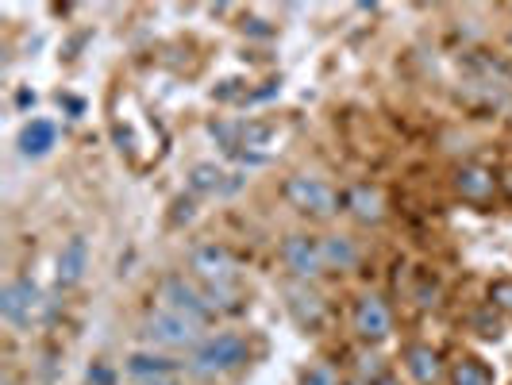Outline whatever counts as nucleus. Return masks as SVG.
<instances>
[{"label":"nucleus","instance_id":"f257e3e1","mask_svg":"<svg viewBox=\"0 0 512 385\" xmlns=\"http://www.w3.org/2000/svg\"><path fill=\"white\" fill-rule=\"evenodd\" d=\"M251 362V343L239 332H216L205 335L197 351H189L185 359V374L201 378V382H220L228 374H239Z\"/></svg>","mask_w":512,"mask_h":385},{"label":"nucleus","instance_id":"f03ea898","mask_svg":"<svg viewBox=\"0 0 512 385\" xmlns=\"http://www.w3.org/2000/svg\"><path fill=\"white\" fill-rule=\"evenodd\" d=\"M139 335L151 347H158V351H197L201 339H205V324H197L189 316H178V312H166V308H151L143 316Z\"/></svg>","mask_w":512,"mask_h":385},{"label":"nucleus","instance_id":"7ed1b4c3","mask_svg":"<svg viewBox=\"0 0 512 385\" xmlns=\"http://www.w3.org/2000/svg\"><path fill=\"white\" fill-rule=\"evenodd\" d=\"M154 308L189 316V320H197V324H205V328L216 320V312L208 305L205 285L197 282L193 274H166V278L158 282V305Z\"/></svg>","mask_w":512,"mask_h":385},{"label":"nucleus","instance_id":"20e7f679","mask_svg":"<svg viewBox=\"0 0 512 385\" xmlns=\"http://www.w3.org/2000/svg\"><path fill=\"white\" fill-rule=\"evenodd\" d=\"M0 316L8 328L16 332H31L43 316H47V293L31 278H12L0 289Z\"/></svg>","mask_w":512,"mask_h":385},{"label":"nucleus","instance_id":"39448f33","mask_svg":"<svg viewBox=\"0 0 512 385\" xmlns=\"http://www.w3.org/2000/svg\"><path fill=\"white\" fill-rule=\"evenodd\" d=\"M282 193L285 201L297 208L301 216H308V220H332L335 212H339V197H335V189L324 178L293 174V178H285Z\"/></svg>","mask_w":512,"mask_h":385},{"label":"nucleus","instance_id":"423d86ee","mask_svg":"<svg viewBox=\"0 0 512 385\" xmlns=\"http://www.w3.org/2000/svg\"><path fill=\"white\" fill-rule=\"evenodd\" d=\"M278 255H282L285 274H289L293 282H316L320 274H328V270H324V247H320L316 235H305V231L285 235Z\"/></svg>","mask_w":512,"mask_h":385},{"label":"nucleus","instance_id":"0eeeda50","mask_svg":"<svg viewBox=\"0 0 512 385\" xmlns=\"http://www.w3.org/2000/svg\"><path fill=\"white\" fill-rule=\"evenodd\" d=\"M189 274L201 285H235L239 282V258L224 243H201L189 255Z\"/></svg>","mask_w":512,"mask_h":385},{"label":"nucleus","instance_id":"6e6552de","mask_svg":"<svg viewBox=\"0 0 512 385\" xmlns=\"http://www.w3.org/2000/svg\"><path fill=\"white\" fill-rule=\"evenodd\" d=\"M285 308H289L293 324L308 335H316L320 328H324V320H328V301L312 289V282H289L285 285Z\"/></svg>","mask_w":512,"mask_h":385},{"label":"nucleus","instance_id":"1a4fd4ad","mask_svg":"<svg viewBox=\"0 0 512 385\" xmlns=\"http://www.w3.org/2000/svg\"><path fill=\"white\" fill-rule=\"evenodd\" d=\"M351 324H355V335L362 343H382L393 332V312L378 293H362L355 301V312H351Z\"/></svg>","mask_w":512,"mask_h":385},{"label":"nucleus","instance_id":"9d476101","mask_svg":"<svg viewBox=\"0 0 512 385\" xmlns=\"http://www.w3.org/2000/svg\"><path fill=\"white\" fill-rule=\"evenodd\" d=\"M451 181H455V193H459L462 201H470V205H489V201L497 197V178H493V170L478 166V162L459 166Z\"/></svg>","mask_w":512,"mask_h":385},{"label":"nucleus","instance_id":"9b49d317","mask_svg":"<svg viewBox=\"0 0 512 385\" xmlns=\"http://www.w3.org/2000/svg\"><path fill=\"white\" fill-rule=\"evenodd\" d=\"M343 208L366 224V228H378L385 220V197L382 189H374V185H351L347 193H343Z\"/></svg>","mask_w":512,"mask_h":385},{"label":"nucleus","instance_id":"f8f14e48","mask_svg":"<svg viewBox=\"0 0 512 385\" xmlns=\"http://www.w3.org/2000/svg\"><path fill=\"white\" fill-rule=\"evenodd\" d=\"M89 270V239L85 235H70L58 251V289H74L81 285Z\"/></svg>","mask_w":512,"mask_h":385},{"label":"nucleus","instance_id":"ddd939ff","mask_svg":"<svg viewBox=\"0 0 512 385\" xmlns=\"http://www.w3.org/2000/svg\"><path fill=\"white\" fill-rule=\"evenodd\" d=\"M124 370H128V378L135 385L143 382H154V378H174L185 370V362L170 359V355H158V351H135L128 362H124Z\"/></svg>","mask_w":512,"mask_h":385},{"label":"nucleus","instance_id":"4468645a","mask_svg":"<svg viewBox=\"0 0 512 385\" xmlns=\"http://www.w3.org/2000/svg\"><path fill=\"white\" fill-rule=\"evenodd\" d=\"M54 143H58V128H54V120H43V116L27 120L16 135V147L24 158H43V154H51Z\"/></svg>","mask_w":512,"mask_h":385},{"label":"nucleus","instance_id":"2eb2a0df","mask_svg":"<svg viewBox=\"0 0 512 385\" xmlns=\"http://www.w3.org/2000/svg\"><path fill=\"white\" fill-rule=\"evenodd\" d=\"M401 359H405V370H409L420 385H436L439 378H443V362H439V355L428 343H409Z\"/></svg>","mask_w":512,"mask_h":385},{"label":"nucleus","instance_id":"dca6fc26","mask_svg":"<svg viewBox=\"0 0 512 385\" xmlns=\"http://www.w3.org/2000/svg\"><path fill=\"white\" fill-rule=\"evenodd\" d=\"M320 247H324V270H339L343 274V270H355L362 262L359 243L351 235H324Z\"/></svg>","mask_w":512,"mask_h":385},{"label":"nucleus","instance_id":"f3484780","mask_svg":"<svg viewBox=\"0 0 512 385\" xmlns=\"http://www.w3.org/2000/svg\"><path fill=\"white\" fill-rule=\"evenodd\" d=\"M451 385H493V370L474 355H462L451 366Z\"/></svg>","mask_w":512,"mask_h":385},{"label":"nucleus","instance_id":"a211bd4d","mask_svg":"<svg viewBox=\"0 0 512 385\" xmlns=\"http://www.w3.org/2000/svg\"><path fill=\"white\" fill-rule=\"evenodd\" d=\"M189 189L193 193H220L224 189V170L216 162H197L189 170Z\"/></svg>","mask_w":512,"mask_h":385},{"label":"nucleus","instance_id":"6ab92c4d","mask_svg":"<svg viewBox=\"0 0 512 385\" xmlns=\"http://www.w3.org/2000/svg\"><path fill=\"white\" fill-rule=\"evenodd\" d=\"M297 385H343V382H339V370H335L332 362L316 359L297 374Z\"/></svg>","mask_w":512,"mask_h":385},{"label":"nucleus","instance_id":"aec40b11","mask_svg":"<svg viewBox=\"0 0 512 385\" xmlns=\"http://www.w3.org/2000/svg\"><path fill=\"white\" fill-rule=\"evenodd\" d=\"M470 328L482 335V339H501V316H497V308L493 305L478 308V312L470 316Z\"/></svg>","mask_w":512,"mask_h":385},{"label":"nucleus","instance_id":"412c9836","mask_svg":"<svg viewBox=\"0 0 512 385\" xmlns=\"http://www.w3.org/2000/svg\"><path fill=\"white\" fill-rule=\"evenodd\" d=\"M355 366H359L362 382H378V378H385V366H382V355H378V351H359V355H355Z\"/></svg>","mask_w":512,"mask_h":385},{"label":"nucleus","instance_id":"4be33fe9","mask_svg":"<svg viewBox=\"0 0 512 385\" xmlns=\"http://www.w3.org/2000/svg\"><path fill=\"white\" fill-rule=\"evenodd\" d=\"M489 305L512 316V278H501V282L489 285Z\"/></svg>","mask_w":512,"mask_h":385},{"label":"nucleus","instance_id":"5701e85b","mask_svg":"<svg viewBox=\"0 0 512 385\" xmlns=\"http://www.w3.org/2000/svg\"><path fill=\"white\" fill-rule=\"evenodd\" d=\"M85 385H116V370L108 362H93L85 370Z\"/></svg>","mask_w":512,"mask_h":385},{"label":"nucleus","instance_id":"b1692460","mask_svg":"<svg viewBox=\"0 0 512 385\" xmlns=\"http://www.w3.org/2000/svg\"><path fill=\"white\" fill-rule=\"evenodd\" d=\"M143 385H185V382H181V374H174V378H154V382H143Z\"/></svg>","mask_w":512,"mask_h":385},{"label":"nucleus","instance_id":"393cba45","mask_svg":"<svg viewBox=\"0 0 512 385\" xmlns=\"http://www.w3.org/2000/svg\"><path fill=\"white\" fill-rule=\"evenodd\" d=\"M374 385H397V378H393V374H385V378H378Z\"/></svg>","mask_w":512,"mask_h":385},{"label":"nucleus","instance_id":"a878e982","mask_svg":"<svg viewBox=\"0 0 512 385\" xmlns=\"http://www.w3.org/2000/svg\"><path fill=\"white\" fill-rule=\"evenodd\" d=\"M343 385H374V382H362V378H351V382H343Z\"/></svg>","mask_w":512,"mask_h":385},{"label":"nucleus","instance_id":"bb28decb","mask_svg":"<svg viewBox=\"0 0 512 385\" xmlns=\"http://www.w3.org/2000/svg\"><path fill=\"white\" fill-rule=\"evenodd\" d=\"M509 47H512V31H509Z\"/></svg>","mask_w":512,"mask_h":385}]
</instances>
